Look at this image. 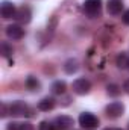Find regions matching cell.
<instances>
[{
    "label": "cell",
    "instance_id": "1",
    "mask_svg": "<svg viewBox=\"0 0 129 130\" xmlns=\"http://www.w3.org/2000/svg\"><path fill=\"white\" fill-rule=\"evenodd\" d=\"M79 124L85 130H96L99 126V118L90 112H84L79 115Z\"/></svg>",
    "mask_w": 129,
    "mask_h": 130
},
{
    "label": "cell",
    "instance_id": "2",
    "mask_svg": "<svg viewBox=\"0 0 129 130\" xmlns=\"http://www.w3.org/2000/svg\"><path fill=\"white\" fill-rule=\"evenodd\" d=\"M71 88H73V92L74 94H78V95H87L91 91V83H90L88 79L81 77V79H76L73 82Z\"/></svg>",
    "mask_w": 129,
    "mask_h": 130
},
{
    "label": "cell",
    "instance_id": "3",
    "mask_svg": "<svg viewBox=\"0 0 129 130\" xmlns=\"http://www.w3.org/2000/svg\"><path fill=\"white\" fill-rule=\"evenodd\" d=\"M100 9H102V0H85L84 3V11L91 18L100 15Z\"/></svg>",
    "mask_w": 129,
    "mask_h": 130
},
{
    "label": "cell",
    "instance_id": "4",
    "mask_svg": "<svg viewBox=\"0 0 129 130\" xmlns=\"http://www.w3.org/2000/svg\"><path fill=\"white\" fill-rule=\"evenodd\" d=\"M105 112H106V115H108L109 118H119V117H122L123 112H125V104H123L122 101H112V103H109V104L106 106Z\"/></svg>",
    "mask_w": 129,
    "mask_h": 130
},
{
    "label": "cell",
    "instance_id": "5",
    "mask_svg": "<svg viewBox=\"0 0 129 130\" xmlns=\"http://www.w3.org/2000/svg\"><path fill=\"white\" fill-rule=\"evenodd\" d=\"M28 112H29V107L23 101H14L9 104V113L12 117H23V115H28Z\"/></svg>",
    "mask_w": 129,
    "mask_h": 130
},
{
    "label": "cell",
    "instance_id": "6",
    "mask_svg": "<svg viewBox=\"0 0 129 130\" xmlns=\"http://www.w3.org/2000/svg\"><path fill=\"white\" fill-rule=\"evenodd\" d=\"M0 14L3 18H11V17H15L17 14V9H15V5L9 0H3L2 5H0Z\"/></svg>",
    "mask_w": 129,
    "mask_h": 130
},
{
    "label": "cell",
    "instance_id": "7",
    "mask_svg": "<svg viewBox=\"0 0 129 130\" xmlns=\"http://www.w3.org/2000/svg\"><path fill=\"white\" fill-rule=\"evenodd\" d=\"M6 36L11 39H21L24 36V29L20 24H9L6 27Z\"/></svg>",
    "mask_w": 129,
    "mask_h": 130
},
{
    "label": "cell",
    "instance_id": "8",
    "mask_svg": "<svg viewBox=\"0 0 129 130\" xmlns=\"http://www.w3.org/2000/svg\"><path fill=\"white\" fill-rule=\"evenodd\" d=\"M73 124H74V121H73V118L68 117V115H59V117L55 118V127H58L59 130L70 129Z\"/></svg>",
    "mask_w": 129,
    "mask_h": 130
},
{
    "label": "cell",
    "instance_id": "9",
    "mask_svg": "<svg viewBox=\"0 0 129 130\" xmlns=\"http://www.w3.org/2000/svg\"><path fill=\"white\" fill-rule=\"evenodd\" d=\"M31 17H32V12H31V8L29 6H21L20 9H17V14H15L17 21L26 24V23L31 21Z\"/></svg>",
    "mask_w": 129,
    "mask_h": 130
},
{
    "label": "cell",
    "instance_id": "10",
    "mask_svg": "<svg viewBox=\"0 0 129 130\" xmlns=\"http://www.w3.org/2000/svg\"><path fill=\"white\" fill-rule=\"evenodd\" d=\"M106 9H108V14L119 15L122 12V9H123V3H122V0H109Z\"/></svg>",
    "mask_w": 129,
    "mask_h": 130
},
{
    "label": "cell",
    "instance_id": "11",
    "mask_svg": "<svg viewBox=\"0 0 129 130\" xmlns=\"http://www.w3.org/2000/svg\"><path fill=\"white\" fill-rule=\"evenodd\" d=\"M55 107V100L50 97H46L43 98V100H40L38 101V109L40 110H43V112H47V110H52Z\"/></svg>",
    "mask_w": 129,
    "mask_h": 130
},
{
    "label": "cell",
    "instance_id": "12",
    "mask_svg": "<svg viewBox=\"0 0 129 130\" xmlns=\"http://www.w3.org/2000/svg\"><path fill=\"white\" fill-rule=\"evenodd\" d=\"M79 70V62L76 61V59H67L64 62V71L67 74H74L76 71Z\"/></svg>",
    "mask_w": 129,
    "mask_h": 130
},
{
    "label": "cell",
    "instance_id": "13",
    "mask_svg": "<svg viewBox=\"0 0 129 130\" xmlns=\"http://www.w3.org/2000/svg\"><path fill=\"white\" fill-rule=\"evenodd\" d=\"M26 88L29 89V91H40V88H41V83H40V80L35 77V76H28V79H26Z\"/></svg>",
    "mask_w": 129,
    "mask_h": 130
},
{
    "label": "cell",
    "instance_id": "14",
    "mask_svg": "<svg viewBox=\"0 0 129 130\" xmlns=\"http://www.w3.org/2000/svg\"><path fill=\"white\" fill-rule=\"evenodd\" d=\"M65 88H67V85H65L64 80H56L52 83V92L56 95H62L65 92Z\"/></svg>",
    "mask_w": 129,
    "mask_h": 130
},
{
    "label": "cell",
    "instance_id": "15",
    "mask_svg": "<svg viewBox=\"0 0 129 130\" xmlns=\"http://www.w3.org/2000/svg\"><path fill=\"white\" fill-rule=\"evenodd\" d=\"M106 92H108V95H111V97H117V95H120L122 88H120L119 85H115V83H109V85L106 86Z\"/></svg>",
    "mask_w": 129,
    "mask_h": 130
},
{
    "label": "cell",
    "instance_id": "16",
    "mask_svg": "<svg viewBox=\"0 0 129 130\" xmlns=\"http://www.w3.org/2000/svg\"><path fill=\"white\" fill-rule=\"evenodd\" d=\"M12 45H9L6 41H3L2 44H0V53H2V56H5V58H8V56H11L12 55Z\"/></svg>",
    "mask_w": 129,
    "mask_h": 130
},
{
    "label": "cell",
    "instance_id": "17",
    "mask_svg": "<svg viewBox=\"0 0 129 130\" xmlns=\"http://www.w3.org/2000/svg\"><path fill=\"white\" fill-rule=\"evenodd\" d=\"M128 62H129V58L125 55V53H120L119 56H117V67L119 68H128Z\"/></svg>",
    "mask_w": 129,
    "mask_h": 130
},
{
    "label": "cell",
    "instance_id": "18",
    "mask_svg": "<svg viewBox=\"0 0 129 130\" xmlns=\"http://www.w3.org/2000/svg\"><path fill=\"white\" fill-rule=\"evenodd\" d=\"M38 130H55V126H53V124H50L49 121H41Z\"/></svg>",
    "mask_w": 129,
    "mask_h": 130
},
{
    "label": "cell",
    "instance_id": "19",
    "mask_svg": "<svg viewBox=\"0 0 129 130\" xmlns=\"http://www.w3.org/2000/svg\"><path fill=\"white\" fill-rule=\"evenodd\" d=\"M18 130H33V126L31 123H20Z\"/></svg>",
    "mask_w": 129,
    "mask_h": 130
},
{
    "label": "cell",
    "instance_id": "20",
    "mask_svg": "<svg viewBox=\"0 0 129 130\" xmlns=\"http://www.w3.org/2000/svg\"><path fill=\"white\" fill-rule=\"evenodd\" d=\"M122 20H123V23H125V24H128V26H129V9L123 12V15H122Z\"/></svg>",
    "mask_w": 129,
    "mask_h": 130
},
{
    "label": "cell",
    "instance_id": "21",
    "mask_svg": "<svg viewBox=\"0 0 129 130\" xmlns=\"http://www.w3.org/2000/svg\"><path fill=\"white\" fill-rule=\"evenodd\" d=\"M18 126H20V123H9L6 130H18Z\"/></svg>",
    "mask_w": 129,
    "mask_h": 130
},
{
    "label": "cell",
    "instance_id": "22",
    "mask_svg": "<svg viewBox=\"0 0 129 130\" xmlns=\"http://www.w3.org/2000/svg\"><path fill=\"white\" fill-rule=\"evenodd\" d=\"M123 91H125L126 94H129V79L125 82V83H123Z\"/></svg>",
    "mask_w": 129,
    "mask_h": 130
},
{
    "label": "cell",
    "instance_id": "23",
    "mask_svg": "<svg viewBox=\"0 0 129 130\" xmlns=\"http://www.w3.org/2000/svg\"><path fill=\"white\" fill-rule=\"evenodd\" d=\"M105 130H112V129H105Z\"/></svg>",
    "mask_w": 129,
    "mask_h": 130
},
{
    "label": "cell",
    "instance_id": "24",
    "mask_svg": "<svg viewBox=\"0 0 129 130\" xmlns=\"http://www.w3.org/2000/svg\"><path fill=\"white\" fill-rule=\"evenodd\" d=\"M114 130H122V129H114Z\"/></svg>",
    "mask_w": 129,
    "mask_h": 130
},
{
    "label": "cell",
    "instance_id": "25",
    "mask_svg": "<svg viewBox=\"0 0 129 130\" xmlns=\"http://www.w3.org/2000/svg\"><path fill=\"white\" fill-rule=\"evenodd\" d=\"M128 68H129V62H128Z\"/></svg>",
    "mask_w": 129,
    "mask_h": 130
}]
</instances>
